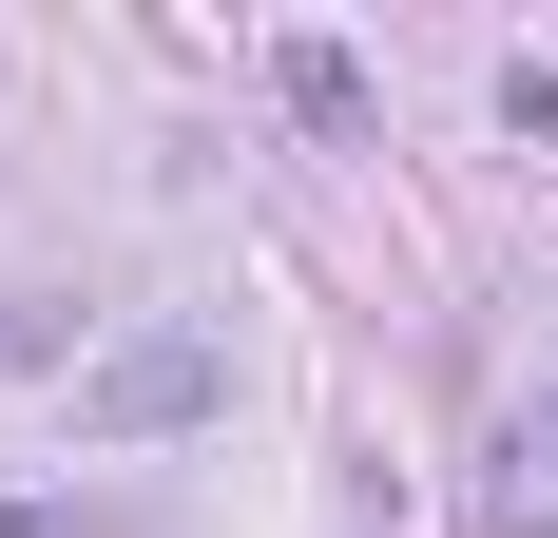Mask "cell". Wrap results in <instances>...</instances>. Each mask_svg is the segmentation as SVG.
<instances>
[{
	"mask_svg": "<svg viewBox=\"0 0 558 538\" xmlns=\"http://www.w3.org/2000/svg\"><path fill=\"white\" fill-rule=\"evenodd\" d=\"M270 77H289V115H308V135H366V77H347V58H328V39H289V58H270Z\"/></svg>",
	"mask_w": 558,
	"mask_h": 538,
	"instance_id": "cell-2",
	"label": "cell"
},
{
	"mask_svg": "<svg viewBox=\"0 0 558 538\" xmlns=\"http://www.w3.org/2000/svg\"><path fill=\"white\" fill-rule=\"evenodd\" d=\"M0 366H77V327H58V308H0Z\"/></svg>",
	"mask_w": 558,
	"mask_h": 538,
	"instance_id": "cell-3",
	"label": "cell"
},
{
	"mask_svg": "<svg viewBox=\"0 0 558 538\" xmlns=\"http://www.w3.org/2000/svg\"><path fill=\"white\" fill-rule=\"evenodd\" d=\"M193 404H213V346H193V327H135V346L77 366V424H97V442H173Z\"/></svg>",
	"mask_w": 558,
	"mask_h": 538,
	"instance_id": "cell-1",
	"label": "cell"
}]
</instances>
